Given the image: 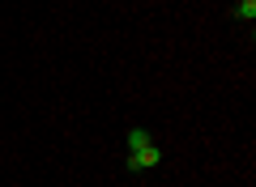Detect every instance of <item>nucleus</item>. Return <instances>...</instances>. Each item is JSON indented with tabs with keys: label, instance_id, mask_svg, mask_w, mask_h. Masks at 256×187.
I'll return each instance as SVG.
<instances>
[{
	"label": "nucleus",
	"instance_id": "1",
	"mask_svg": "<svg viewBox=\"0 0 256 187\" xmlns=\"http://www.w3.org/2000/svg\"><path fill=\"white\" fill-rule=\"evenodd\" d=\"M158 162H162V149H158V145H146V149L128 153V170H154Z\"/></svg>",
	"mask_w": 256,
	"mask_h": 187
},
{
	"label": "nucleus",
	"instance_id": "2",
	"mask_svg": "<svg viewBox=\"0 0 256 187\" xmlns=\"http://www.w3.org/2000/svg\"><path fill=\"white\" fill-rule=\"evenodd\" d=\"M146 145H154L146 128H132V132H128V153H132V149H146Z\"/></svg>",
	"mask_w": 256,
	"mask_h": 187
},
{
	"label": "nucleus",
	"instance_id": "3",
	"mask_svg": "<svg viewBox=\"0 0 256 187\" xmlns=\"http://www.w3.org/2000/svg\"><path fill=\"white\" fill-rule=\"evenodd\" d=\"M235 17L239 21H252L256 17V0H239V4H235Z\"/></svg>",
	"mask_w": 256,
	"mask_h": 187
}]
</instances>
